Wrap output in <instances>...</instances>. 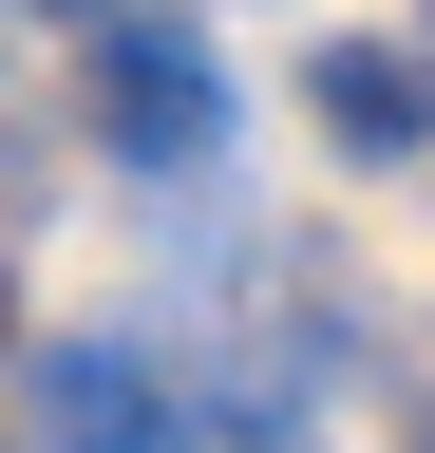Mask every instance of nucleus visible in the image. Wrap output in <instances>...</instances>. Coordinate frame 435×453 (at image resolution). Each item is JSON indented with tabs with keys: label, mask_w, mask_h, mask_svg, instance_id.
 <instances>
[{
	"label": "nucleus",
	"mask_w": 435,
	"mask_h": 453,
	"mask_svg": "<svg viewBox=\"0 0 435 453\" xmlns=\"http://www.w3.org/2000/svg\"><path fill=\"white\" fill-rule=\"evenodd\" d=\"M228 57H208L190 19H151V0H133V19H95V133H114V170H208V151H228Z\"/></svg>",
	"instance_id": "obj_1"
},
{
	"label": "nucleus",
	"mask_w": 435,
	"mask_h": 453,
	"mask_svg": "<svg viewBox=\"0 0 435 453\" xmlns=\"http://www.w3.org/2000/svg\"><path fill=\"white\" fill-rule=\"evenodd\" d=\"M38 434L58 453H190V396H171V359H133V340H58V359H38Z\"/></svg>",
	"instance_id": "obj_2"
},
{
	"label": "nucleus",
	"mask_w": 435,
	"mask_h": 453,
	"mask_svg": "<svg viewBox=\"0 0 435 453\" xmlns=\"http://www.w3.org/2000/svg\"><path fill=\"white\" fill-rule=\"evenodd\" d=\"M303 113H322L360 170H398V151L435 133V57H398V38H322V57H303Z\"/></svg>",
	"instance_id": "obj_3"
},
{
	"label": "nucleus",
	"mask_w": 435,
	"mask_h": 453,
	"mask_svg": "<svg viewBox=\"0 0 435 453\" xmlns=\"http://www.w3.org/2000/svg\"><path fill=\"white\" fill-rule=\"evenodd\" d=\"M19 19H133V0H19Z\"/></svg>",
	"instance_id": "obj_4"
},
{
	"label": "nucleus",
	"mask_w": 435,
	"mask_h": 453,
	"mask_svg": "<svg viewBox=\"0 0 435 453\" xmlns=\"http://www.w3.org/2000/svg\"><path fill=\"white\" fill-rule=\"evenodd\" d=\"M0 340H19V283H0Z\"/></svg>",
	"instance_id": "obj_5"
}]
</instances>
